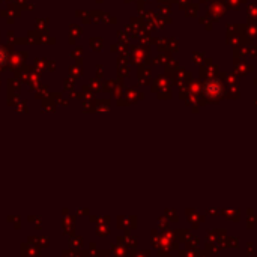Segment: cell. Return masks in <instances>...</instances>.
I'll list each match as a JSON object with an SVG mask.
<instances>
[{"instance_id":"obj_1","label":"cell","mask_w":257,"mask_h":257,"mask_svg":"<svg viewBox=\"0 0 257 257\" xmlns=\"http://www.w3.org/2000/svg\"><path fill=\"white\" fill-rule=\"evenodd\" d=\"M8 59V53H6V50L3 47H0V66H2Z\"/></svg>"}]
</instances>
